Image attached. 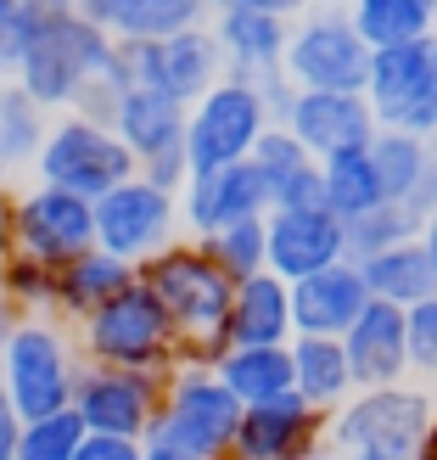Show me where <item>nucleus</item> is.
<instances>
[{"mask_svg": "<svg viewBox=\"0 0 437 460\" xmlns=\"http://www.w3.org/2000/svg\"><path fill=\"white\" fill-rule=\"evenodd\" d=\"M437 421V399L409 382L354 387V399L331 410V449L348 460H415Z\"/></svg>", "mask_w": 437, "mask_h": 460, "instance_id": "obj_1", "label": "nucleus"}, {"mask_svg": "<svg viewBox=\"0 0 437 460\" xmlns=\"http://www.w3.org/2000/svg\"><path fill=\"white\" fill-rule=\"evenodd\" d=\"M112 57H118V40L107 29L84 22L79 12H62V17H45L34 29V45L17 62L12 84H22L39 107H74L79 90L112 67Z\"/></svg>", "mask_w": 437, "mask_h": 460, "instance_id": "obj_2", "label": "nucleus"}, {"mask_svg": "<svg viewBox=\"0 0 437 460\" xmlns=\"http://www.w3.org/2000/svg\"><path fill=\"white\" fill-rule=\"evenodd\" d=\"M79 332L90 365H124V371H163V376L179 371V342L186 337L174 332L163 304L141 287V275L118 297H107L90 320H79Z\"/></svg>", "mask_w": 437, "mask_h": 460, "instance_id": "obj_3", "label": "nucleus"}, {"mask_svg": "<svg viewBox=\"0 0 437 460\" xmlns=\"http://www.w3.org/2000/svg\"><path fill=\"white\" fill-rule=\"evenodd\" d=\"M141 287L163 304V314L174 320L179 337H219L224 320H230V304H236V281L202 252V242H169L157 247L146 264H135Z\"/></svg>", "mask_w": 437, "mask_h": 460, "instance_id": "obj_4", "label": "nucleus"}, {"mask_svg": "<svg viewBox=\"0 0 437 460\" xmlns=\"http://www.w3.org/2000/svg\"><path fill=\"white\" fill-rule=\"evenodd\" d=\"M0 387L22 421L57 416L74 410V387H79V359L67 349V337L51 314H22L6 349H0Z\"/></svg>", "mask_w": 437, "mask_h": 460, "instance_id": "obj_5", "label": "nucleus"}, {"mask_svg": "<svg viewBox=\"0 0 437 460\" xmlns=\"http://www.w3.org/2000/svg\"><path fill=\"white\" fill-rule=\"evenodd\" d=\"M236 427H241V399L219 382V371H174L146 444H163L191 460H214L236 444Z\"/></svg>", "mask_w": 437, "mask_h": 460, "instance_id": "obj_6", "label": "nucleus"}, {"mask_svg": "<svg viewBox=\"0 0 437 460\" xmlns=\"http://www.w3.org/2000/svg\"><path fill=\"white\" fill-rule=\"evenodd\" d=\"M34 169H39V186H62V191L90 197V202L141 174L135 152L118 141V129L96 124V119H79V112H67L62 124L45 129V146L34 157Z\"/></svg>", "mask_w": 437, "mask_h": 460, "instance_id": "obj_7", "label": "nucleus"}, {"mask_svg": "<svg viewBox=\"0 0 437 460\" xmlns=\"http://www.w3.org/2000/svg\"><path fill=\"white\" fill-rule=\"evenodd\" d=\"M269 107L258 96L252 79H219L202 102H191L186 112V152H191V169H224V164H241L252 157L258 135L269 129Z\"/></svg>", "mask_w": 437, "mask_h": 460, "instance_id": "obj_8", "label": "nucleus"}, {"mask_svg": "<svg viewBox=\"0 0 437 460\" xmlns=\"http://www.w3.org/2000/svg\"><path fill=\"white\" fill-rule=\"evenodd\" d=\"M6 247L62 270L67 259H79V252L96 247V202L62 191V186L17 191L12 214H6Z\"/></svg>", "mask_w": 437, "mask_h": 460, "instance_id": "obj_9", "label": "nucleus"}, {"mask_svg": "<svg viewBox=\"0 0 437 460\" xmlns=\"http://www.w3.org/2000/svg\"><path fill=\"white\" fill-rule=\"evenodd\" d=\"M286 79L297 90H359L371 79V45L359 40L348 12H314L303 22H292L286 40Z\"/></svg>", "mask_w": 437, "mask_h": 460, "instance_id": "obj_10", "label": "nucleus"}, {"mask_svg": "<svg viewBox=\"0 0 437 460\" xmlns=\"http://www.w3.org/2000/svg\"><path fill=\"white\" fill-rule=\"evenodd\" d=\"M169 376L163 371H124V365H79L74 410L84 432H118V438H141L163 410Z\"/></svg>", "mask_w": 437, "mask_h": 460, "instance_id": "obj_11", "label": "nucleus"}, {"mask_svg": "<svg viewBox=\"0 0 437 460\" xmlns=\"http://www.w3.org/2000/svg\"><path fill=\"white\" fill-rule=\"evenodd\" d=\"M118 51L129 57V74L135 84L157 90V96H174L179 107L202 102L208 90L224 79V51L214 29H186V34H169V40H118Z\"/></svg>", "mask_w": 437, "mask_h": 460, "instance_id": "obj_12", "label": "nucleus"}, {"mask_svg": "<svg viewBox=\"0 0 437 460\" xmlns=\"http://www.w3.org/2000/svg\"><path fill=\"white\" fill-rule=\"evenodd\" d=\"M174 230H179V197L141 174L96 197V247L118 252L129 264H146L157 247L174 242Z\"/></svg>", "mask_w": 437, "mask_h": 460, "instance_id": "obj_13", "label": "nucleus"}, {"mask_svg": "<svg viewBox=\"0 0 437 460\" xmlns=\"http://www.w3.org/2000/svg\"><path fill=\"white\" fill-rule=\"evenodd\" d=\"M236 449L241 460H303L331 449V410H314L303 394H281L264 404H241V427H236Z\"/></svg>", "mask_w": 437, "mask_h": 460, "instance_id": "obj_14", "label": "nucleus"}, {"mask_svg": "<svg viewBox=\"0 0 437 460\" xmlns=\"http://www.w3.org/2000/svg\"><path fill=\"white\" fill-rule=\"evenodd\" d=\"M269 208H275V186L258 174L252 157L224 164V169H202V174H191V186L179 191V219H186L197 236L241 225V219H264Z\"/></svg>", "mask_w": 437, "mask_h": 460, "instance_id": "obj_15", "label": "nucleus"}, {"mask_svg": "<svg viewBox=\"0 0 437 460\" xmlns=\"http://www.w3.org/2000/svg\"><path fill=\"white\" fill-rule=\"evenodd\" d=\"M281 124L309 146V157H331V152H348V146H371V135L381 129L371 96H359V90H297Z\"/></svg>", "mask_w": 437, "mask_h": 460, "instance_id": "obj_16", "label": "nucleus"}, {"mask_svg": "<svg viewBox=\"0 0 437 460\" xmlns=\"http://www.w3.org/2000/svg\"><path fill=\"white\" fill-rule=\"evenodd\" d=\"M342 354H348L354 387H393L409 376V309L371 297L364 314L342 332Z\"/></svg>", "mask_w": 437, "mask_h": 460, "instance_id": "obj_17", "label": "nucleus"}, {"mask_svg": "<svg viewBox=\"0 0 437 460\" xmlns=\"http://www.w3.org/2000/svg\"><path fill=\"white\" fill-rule=\"evenodd\" d=\"M371 304V281L354 259H342L319 275L292 281V326L297 337H342Z\"/></svg>", "mask_w": 437, "mask_h": 460, "instance_id": "obj_18", "label": "nucleus"}, {"mask_svg": "<svg viewBox=\"0 0 437 460\" xmlns=\"http://www.w3.org/2000/svg\"><path fill=\"white\" fill-rule=\"evenodd\" d=\"M348 259V225L336 214H281L269 208V270L281 281H303Z\"/></svg>", "mask_w": 437, "mask_h": 460, "instance_id": "obj_19", "label": "nucleus"}, {"mask_svg": "<svg viewBox=\"0 0 437 460\" xmlns=\"http://www.w3.org/2000/svg\"><path fill=\"white\" fill-rule=\"evenodd\" d=\"M230 349H269V342H292V281H281L275 270L252 275V281H236V304H230L224 320Z\"/></svg>", "mask_w": 437, "mask_h": 460, "instance_id": "obj_20", "label": "nucleus"}, {"mask_svg": "<svg viewBox=\"0 0 437 460\" xmlns=\"http://www.w3.org/2000/svg\"><path fill=\"white\" fill-rule=\"evenodd\" d=\"M214 40L224 51L230 79H258V74H275V67L286 62L292 17H275V12H214Z\"/></svg>", "mask_w": 437, "mask_h": 460, "instance_id": "obj_21", "label": "nucleus"}, {"mask_svg": "<svg viewBox=\"0 0 437 460\" xmlns=\"http://www.w3.org/2000/svg\"><path fill=\"white\" fill-rule=\"evenodd\" d=\"M437 90V57H432V34L409 40V45H387L371 51V79H364V96L376 107V124H387L393 112H404L415 96Z\"/></svg>", "mask_w": 437, "mask_h": 460, "instance_id": "obj_22", "label": "nucleus"}, {"mask_svg": "<svg viewBox=\"0 0 437 460\" xmlns=\"http://www.w3.org/2000/svg\"><path fill=\"white\" fill-rule=\"evenodd\" d=\"M186 112L191 107H179L174 96H157V90H146V84H129V90H118L112 129H118V141L135 152V164H146L152 152L186 141Z\"/></svg>", "mask_w": 437, "mask_h": 460, "instance_id": "obj_23", "label": "nucleus"}, {"mask_svg": "<svg viewBox=\"0 0 437 460\" xmlns=\"http://www.w3.org/2000/svg\"><path fill=\"white\" fill-rule=\"evenodd\" d=\"M129 281H135L129 259H118V252H107V247H90V252H79V259H67L57 270V314L90 320L107 297H118Z\"/></svg>", "mask_w": 437, "mask_h": 460, "instance_id": "obj_24", "label": "nucleus"}, {"mask_svg": "<svg viewBox=\"0 0 437 460\" xmlns=\"http://www.w3.org/2000/svg\"><path fill=\"white\" fill-rule=\"evenodd\" d=\"M359 270H364V281H371V297L398 304V309H415L437 292V259H432V247L421 236L387 247V252H371Z\"/></svg>", "mask_w": 437, "mask_h": 460, "instance_id": "obj_25", "label": "nucleus"}, {"mask_svg": "<svg viewBox=\"0 0 437 460\" xmlns=\"http://www.w3.org/2000/svg\"><path fill=\"white\" fill-rule=\"evenodd\" d=\"M219 382L236 394L241 404H264L297 387V365H292V342H269V349H230L219 359Z\"/></svg>", "mask_w": 437, "mask_h": 460, "instance_id": "obj_26", "label": "nucleus"}, {"mask_svg": "<svg viewBox=\"0 0 437 460\" xmlns=\"http://www.w3.org/2000/svg\"><path fill=\"white\" fill-rule=\"evenodd\" d=\"M292 365H297V394L314 410H342L354 399V371L342 354V337H292Z\"/></svg>", "mask_w": 437, "mask_h": 460, "instance_id": "obj_27", "label": "nucleus"}, {"mask_svg": "<svg viewBox=\"0 0 437 460\" xmlns=\"http://www.w3.org/2000/svg\"><path fill=\"white\" fill-rule=\"evenodd\" d=\"M319 174H326V202H331V214H336L342 225H348V219H364V214H376L381 202H387L371 146H348V152L319 157Z\"/></svg>", "mask_w": 437, "mask_h": 460, "instance_id": "obj_28", "label": "nucleus"}, {"mask_svg": "<svg viewBox=\"0 0 437 460\" xmlns=\"http://www.w3.org/2000/svg\"><path fill=\"white\" fill-rule=\"evenodd\" d=\"M348 17H354V29L371 51L437 34V0H354Z\"/></svg>", "mask_w": 437, "mask_h": 460, "instance_id": "obj_29", "label": "nucleus"}, {"mask_svg": "<svg viewBox=\"0 0 437 460\" xmlns=\"http://www.w3.org/2000/svg\"><path fill=\"white\" fill-rule=\"evenodd\" d=\"M371 157H376L387 202H409L421 191V180L432 174V164H437V141L409 135V129H376L371 135Z\"/></svg>", "mask_w": 437, "mask_h": 460, "instance_id": "obj_30", "label": "nucleus"}, {"mask_svg": "<svg viewBox=\"0 0 437 460\" xmlns=\"http://www.w3.org/2000/svg\"><path fill=\"white\" fill-rule=\"evenodd\" d=\"M197 242H202V252H208L230 281H252V275L269 270V214L224 225V230H208V236H197Z\"/></svg>", "mask_w": 437, "mask_h": 460, "instance_id": "obj_31", "label": "nucleus"}, {"mask_svg": "<svg viewBox=\"0 0 437 460\" xmlns=\"http://www.w3.org/2000/svg\"><path fill=\"white\" fill-rule=\"evenodd\" d=\"M45 146V107L22 84H0V164H34Z\"/></svg>", "mask_w": 437, "mask_h": 460, "instance_id": "obj_32", "label": "nucleus"}, {"mask_svg": "<svg viewBox=\"0 0 437 460\" xmlns=\"http://www.w3.org/2000/svg\"><path fill=\"white\" fill-rule=\"evenodd\" d=\"M0 297L17 314H57V270L17 247H0Z\"/></svg>", "mask_w": 437, "mask_h": 460, "instance_id": "obj_33", "label": "nucleus"}, {"mask_svg": "<svg viewBox=\"0 0 437 460\" xmlns=\"http://www.w3.org/2000/svg\"><path fill=\"white\" fill-rule=\"evenodd\" d=\"M421 225H426V219L409 208V202H381L376 214L348 219V259L364 264L371 252H387V247H398V242H415Z\"/></svg>", "mask_w": 437, "mask_h": 460, "instance_id": "obj_34", "label": "nucleus"}, {"mask_svg": "<svg viewBox=\"0 0 437 460\" xmlns=\"http://www.w3.org/2000/svg\"><path fill=\"white\" fill-rule=\"evenodd\" d=\"M214 6L208 0H135L118 40H169V34H186V29H202V17Z\"/></svg>", "mask_w": 437, "mask_h": 460, "instance_id": "obj_35", "label": "nucleus"}, {"mask_svg": "<svg viewBox=\"0 0 437 460\" xmlns=\"http://www.w3.org/2000/svg\"><path fill=\"white\" fill-rule=\"evenodd\" d=\"M79 444H84V421H79V410H57V416L22 421L17 460H74Z\"/></svg>", "mask_w": 437, "mask_h": 460, "instance_id": "obj_36", "label": "nucleus"}, {"mask_svg": "<svg viewBox=\"0 0 437 460\" xmlns=\"http://www.w3.org/2000/svg\"><path fill=\"white\" fill-rule=\"evenodd\" d=\"M252 164H258V174L269 180V186H281L286 174H297L303 164H314V157H309V146L297 141L286 124H269V129L258 135V146H252Z\"/></svg>", "mask_w": 437, "mask_h": 460, "instance_id": "obj_37", "label": "nucleus"}, {"mask_svg": "<svg viewBox=\"0 0 437 460\" xmlns=\"http://www.w3.org/2000/svg\"><path fill=\"white\" fill-rule=\"evenodd\" d=\"M275 208L281 214H331L326 202V174H319V157L303 164L297 174H286L281 186H275Z\"/></svg>", "mask_w": 437, "mask_h": 460, "instance_id": "obj_38", "label": "nucleus"}, {"mask_svg": "<svg viewBox=\"0 0 437 460\" xmlns=\"http://www.w3.org/2000/svg\"><path fill=\"white\" fill-rule=\"evenodd\" d=\"M34 29H39V17H29L17 0H0V79H12L17 62L29 57Z\"/></svg>", "mask_w": 437, "mask_h": 460, "instance_id": "obj_39", "label": "nucleus"}, {"mask_svg": "<svg viewBox=\"0 0 437 460\" xmlns=\"http://www.w3.org/2000/svg\"><path fill=\"white\" fill-rule=\"evenodd\" d=\"M409 371L437 376V292L409 309Z\"/></svg>", "mask_w": 437, "mask_h": 460, "instance_id": "obj_40", "label": "nucleus"}, {"mask_svg": "<svg viewBox=\"0 0 437 460\" xmlns=\"http://www.w3.org/2000/svg\"><path fill=\"white\" fill-rule=\"evenodd\" d=\"M191 152H186V141H179V146H163V152H152L146 157V164H141V180H152V186H163V191H186L191 186Z\"/></svg>", "mask_w": 437, "mask_h": 460, "instance_id": "obj_41", "label": "nucleus"}, {"mask_svg": "<svg viewBox=\"0 0 437 460\" xmlns=\"http://www.w3.org/2000/svg\"><path fill=\"white\" fill-rule=\"evenodd\" d=\"M74 460H146L141 438H118V432H84Z\"/></svg>", "mask_w": 437, "mask_h": 460, "instance_id": "obj_42", "label": "nucleus"}, {"mask_svg": "<svg viewBox=\"0 0 437 460\" xmlns=\"http://www.w3.org/2000/svg\"><path fill=\"white\" fill-rule=\"evenodd\" d=\"M129 6H135V0H79V17L84 22H96V29H107L112 40H118V29H124V17H129Z\"/></svg>", "mask_w": 437, "mask_h": 460, "instance_id": "obj_43", "label": "nucleus"}, {"mask_svg": "<svg viewBox=\"0 0 437 460\" xmlns=\"http://www.w3.org/2000/svg\"><path fill=\"white\" fill-rule=\"evenodd\" d=\"M214 12H275V17H297L309 0H208Z\"/></svg>", "mask_w": 437, "mask_h": 460, "instance_id": "obj_44", "label": "nucleus"}, {"mask_svg": "<svg viewBox=\"0 0 437 460\" xmlns=\"http://www.w3.org/2000/svg\"><path fill=\"white\" fill-rule=\"evenodd\" d=\"M17 438H22V416L12 410L6 387H0V460H17Z\"/></svg>", "mask_w": 437, "mask_h": 460, "instance_id": "obj_45", "label": "nucleus"}, {"mask_svg": "<svg viewBox=\"0 0 437 460\" xmlns=\"http://www.w3.org/2000/svg\"><path fill=\"white\" fill-rule=\"evenodd\" d=\"M17 6L29 12V17H39V22H45V17H62V12H74L79 0H17Z\"/></svg>", "mask_w": 437, "mask_h": 460, "instance_id": "obj_46", "label": "nucleus"}, {"mask_svg": "<svg viewBox=\"0 0 437 460\" xmlns=\"http://www.w3.org/2000/svg\"><path fill=\"white\" fill-rule=\"evenodd\" d=\"M6 214H12V186H6V164H0V247H6Z\"/></svg>", "mask_w": 437, "mask_h": 460, "instance_id": "obj_47", "label": "nucleus"}, {"mask_svg": "<svg viewBox=\"0 0 437 460\" xmlns=\"http://www.w3.org/2000/svg\"><path fill=\"white\" fill-rule=\"evenodd\" d=\"M17 320H22V314L6 304V297H0V349H6V337H12V326H17Z\"/></svg>", "mask_w": 437, "mask_h": 460, "instance_id": "obj_48", "label": "nucleus"}, {"mask_svg": "<svg viewBox=\"0 0 437 460\" xmlns=\"http://www.w3.org/2000/svg\"><path fill=\"white\" fill-rule=\"evenodd\" d=\"M421 242L432 247V259H437V208H432V214H426V225H421Z\"/></svg>", "mask_w": 437, "mask_h": 460, "instance_id": "obj_49", "label": "nucleus"}, {"mask_svg": "<svg viewBox=\"0 0 437 460\" xmlns=\"http://www.w3.org/2000/svg\"><path fill=\"white\" fill-rule=\"evenodd\" d=\"M146 460H191V455H174V449H163V444H146Z\"/></svg>", "mask_w": 437, "mask_h": 460, "instance_id": "obj_50", "label": "nucleus"}, {"mask_svg": "<svg viewBox=\"0 0 437 460\" xmlns=\"http://www.w3.org/2000/svg\"><path fill=\"white\" fill-rule=\"evenodd\" d=\"M415 460H437V421H432V432H426V444H421V455Z\"/></svg>", "mask_w": 437, "mask_h": 460, "instance_id": "obj_51", "label": "nucleus"}, {"mask_svg": "<svg viewBox=\"0 0 437 460\" xmlns=\"http://www.w3.org/2000/svg\"><path fill=\"white\" fill-rule=\"evenodd\" d=\"M303 460H342L336 449H319V455H303Z\"/></svg>", "mask_w": 437, "mask_h": 460, "instance_id": "obj_52", "label": "nucleus"}, {"mask_svg": "<svg viewBox=\"0 0 437 460\" xmlns=\"http://www.w3.org/2000/svg\"><path fill=\"white\" fill-rule=\"evenodd\" d=\"M214 460H241V455H236V449H224V455H214Z\"/></svg>", "mask_w": 437, "mask_h": 460, "instance_id": "obj_53", "label": "nucleus"}, {"mask_svg": "<svg viewBox=\"0 0 437 460\" xmlns=\"http://www.w3.org/2000/svg\"><path fill=\"white\" fill-rule=\"evenodd\" d=\"M348 460H359V455H348Z\"/></svg>", "mask_w": 437, "mask_h": 460, "instance_id": "obj_54", "label": "nucleus"}, {"mask_svg": "<svg viewBox=\"0 0 437 460\" xmlns=\"http://www.w3.org/2000/svg\"><path fill=\"white\" fill-rule=\"evenodd\" d=\"M432 399H437V394H432Z\"/></svg>", "mask_w": 437, "mask_h": 460, "instance_id": "obj_55", "label": "nucleus"}]
</instances>
